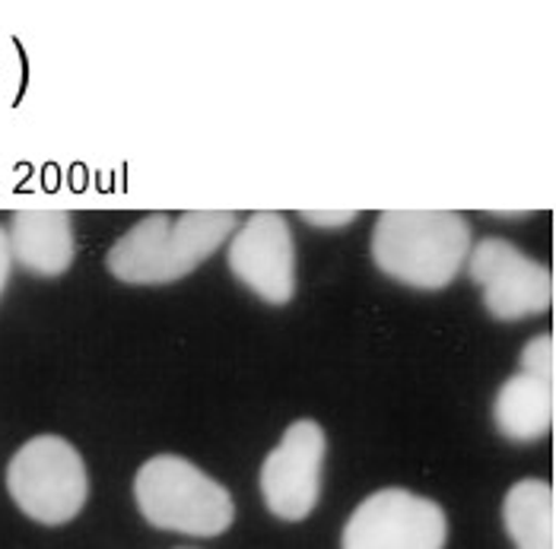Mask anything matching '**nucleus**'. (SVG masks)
I'll return each instance as SVG.
<instances>
[{
	"instance_id": "obj_2",
	"label": "nucleus",
	"mask_w": 556,
	"mask_h": 549,
	"mask_svg": "<svg viewBox=\"0 0 556 549\" xmlns=\"http://www.w3.org/2000/svg\"><path fill=\"white\" fill-rule=\"evenodd\" d=\"M471 245L468 219L452 210H386L372 232L376 267L420 293L452 286Z\"/></svg>"
},
{
	"instance_id": "obj_4",
	"label": "nucleus",
	"mask_w": 556,
	"mask_h": 549,
	"mask_svg": "<svg viewBox=\"0 0 556 549\" xmlns=\"http://www.w3.org/2000/svg\"><path fill=\"white\" fill-rule=\"evenodd\" d=\"M7 489L33 521L67 524L80 514L89 493L84 458L61 435L29 438L7 467Z\"/></svg>"
},
{
	"instance_id": "obj_11",
	"label": "nucleus",
	"mask_w": 556,
	"mask_h": 549,
	"mask_svg": "<svg viewBox=\"0 0 556 549\" xmlns=\"http://www.w3.org/2000/svg\"><path fill=\"white\" fill-rule=\"evenodd\" d=\"M506 534L515 549H556V499L551 483L518 480L503 502Z\"/></svg>"
},
{
	"instance_id": "obj_13",
	"label": "nucleus",
	"mask_w": 556,
	"mask_h": 549,
	"mask_svg": "<svg viewBox=\"0 0 556 549\" xmlns=\"http://www.w3.org/2000/svg\"><path fill=\"white\" fill-rule=\"evenodd\" d=\"M302 219L308 226H321V229H338V226H350L359 213L356 210H302Z\"/></svg>"
},
{
	"instance_id": "obj_12",
	"label": "nucleus",
	"mask_w": 556,
	"mask_h": 549,
	"mask_svg": "<svg viewBox=\"0 0 556 549\" xmlns=\"http://www.w3.org/2000/svg\"><path fill=\"white\" fill-rule=\"evenodd\" d=\"M521 372L541 375V379L554 381L556 375V346L551 334L531 337L521 349Z\"/></svg>"
},
{
	"instance_id": "obj_14",
	"label": "nucleus",
	"mask_w": 556,
	"mask_h": 549,
	"mask_svg": "<svg viewBox=\"0 0 556 549\" xmlns=\"http://www.w3.org/2000/svg\"><path fill=\"white\" fill-rule=\"evenodd\" d=\"M10 267H13V257H10V239L0 226V296H3V286L10 280Z\"/></svg>"
},
{
	"instance_id": "obj_3",
	"label": "nucleus",
	"mask_w": 556,
	"mask_h": 549,
	"mask_svg": "<svg viewBox=\"0 0 556 549\" xmlns=\"http://www.w3.org/2000/svg\"><path fill=\"white\" fill-rule=\"evenodd\" d=\"M134 499L153 527L188 537H219L236 518L226 486L178 455H156L140 467Z\"/></svg>"
},
{
	"instance_id": "obj_1",
	"label": "nucleus",
	"mask_w": 556,
	"mask_h": 549,
	"mask_svg": "<svg viewBox=\"0 0 556 549\" xmlns=\"http://www.w3.org/2000/svg\"><path fill=\"white\" fill-rule=\"evenodd\" d=\"M236 232V213L191 210L181 216L150 213L109 248L105 267L134 286H163L188 277Z\"/></svg>"
},
{
	"instance_id": "obj_5",
	"label": "nucleus",
	"mask_w": 556,
	"mask_h": 549,
	"mask_svg": "<svg viewBox=\"0 0 556 549\" xmlns=\"http://www.w3.org/2000/svg\"><path fill=\"white\" fill-rule=\"evenodd\" d=\"M471 280L483 290V308L496 321H525L544 315L554 302V273L531 260L506 239H483L465 260Z\"/></svg>"
},
{
	"instance_id": "obj_10",
	"label": "nucleus",
	"mask_w": 556,
	"mask_h": 549,
	"mask_svg": "<svg viewBox=\"0 0 556 549\" xmlns=\"http://www.w3.org/2000/svg\"><path fill=\"white\" fill-rule=\"evenodd\" d=\"M556 413L554 381L531 375V372H515L496 394L493 404V423L503 438L515 445L538 442L551 432Z\"/></svg>"
},
{
	"instance_id": "obj_8",
	"label": "nucleus",
	"mask_w": 556,
	"mask_h": 549,
	"mask_svg": "<svg viewBox=\"0 0 556 549\" xmlns=\"http://www.w3.org/2000/svg\"><path fill=\"white\" fill-rule=\"evenodd\" d=\"M226 260L232 277L270 305H287L296 293V245L280 213L249 216V222L232 232Z\"/></svg>"
},
{
	"instance_id": "obj_6",
	"label": "nucleus",
	"mask_w": 556,
	"mask_h": 549,
	"mask_svg": "<svg viewBox=\"0 0 556 549\" xmlns=\"http://www.w3.org/2000/svg\"><path fill=\"white\" fill-rule=\"evenodd\" d=\"M448 537L445 511L407 489H379L350 514L341 549H442Z\"/></svg>"
},
{
	"instance_id": "obj_7",
	"label": "nucleus",
	"mask_w": 556,
	"mask_h": 549,
	"mask_svg": "<svg viewBox=\"0 0 556 549\" xmlns=\"http://www.w3.org/2000/svg\"><path fill=\"white\" fill-rule=\"evenodd\" d=\"M325 429L315 420H296L261 464L264 506L280 521H302L321 496Z\"/></svg>"
},
{
	"instance_id": "obj_9",
	"label": "nucleus",
	"mask_w": 556,
	"mask_h": 549,
	"mask_svg": "<svg viewBox=\"0 0 556 549\" xmlns=\"http://www.w3.org/2000/svg\"><path fill=\"white\" fill-rule=\"evenodd\" d=\"M7 239L10 257L36 277H61L77 254L74 222L64 210L13 213Z\"/></svg>"
}]
</instances>
